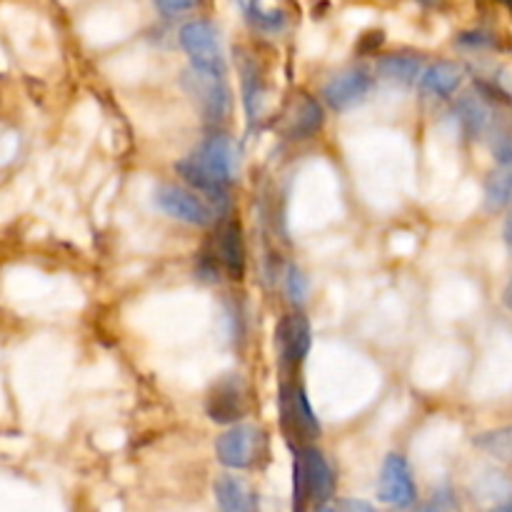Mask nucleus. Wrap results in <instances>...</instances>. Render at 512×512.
Returning <instances> with one entry per match:
<instances>
[{
    "label": "nucleus",
    "instance_id": "12",
    "mask_svg": "<svg viewBox=\"0 0 512 512\" xmlns=\"http://www.w3.org/2000/svg\"><path fill=\"white\" fill-rule=\"evenodd\" d=\"M215 503L220 512H258V498L245 480L223 475L215 480Z\"/></svg>",
    "mask_w": 512,
    "mask_h": 512
},
{
    "label": "nucleus",
    "instance_id": "11",
    "mask_svg": "<svg viewBox=\"0 0 512 512\" xmlns=\"http://www.w3.org/2000/svg\"><path fill=\"white\" fill-rule=\"evenodd\" d=\"M283 418L285 425L303 435L305 440H313L320 433V420L315 418L308 395L300 385H288L283 390Z\"/></svg>",
    "mask_w": 512,
    "mask_h": 512
},
{
    "label": "nucleus",
    "instance_id": "25",
    "mask_svg": "<svg viewBox=\"0 0 512 512\" xmlns=\"http://www.w3.org/2000/svg\"><path fill=\"white\" fill-rule=\"evenodd\" d=\"M418 512H438L435 508H423V510H418Z\"/></svg>",
    "mask_w": 512,
    "mask_h": 512
},
{
    "label": "nucleus",
    "instance_id": "5",
    "mask_svg": "<svg viewBox=\"0 0 512 512\" xmlns=\"http://www.w3.org/2000/svg\"><path fill=\"white\" fill-rule=\"evenodd\" d=\"M155 205L173 220L193 225V228H208L215 220V210L200 195L183 188H175V185H163L155 193Z\"/></svg>",
    "mask_w": 512,
    "mask_h": 512
},
{
    "label": "nucleus",
    "instance_id": "13",
    "mask_svg": "<svg viewBox=\"0 0 512 512\" xmlns=\"http://www.w3.org/2000/svg\"><path fill=\"white\" fill-rule=\"evenodd\" d=\"M485 203L490 210H503L512 203V143H505L498 150V170L488 180Z\"/></svg>",
    "mask_w": 512,
    "mask_h": 512
},
{
    "label": "nucleus",
    "instance_id": "14",
    "mask_svg": "<svg viewBox=\"0 0 512 512\" xmlns=\"http://www.w3.org/2000/svg\"><path fill=\"white\" fill-rule=\"evenodd\" d=\"M463 83V68L455 63H435L420 78V88L435 98H448Z\"/></svg>",
    "mask_w": 512,
    "mask_h": 512
},
{
    "label": "nucleus",
    "instance_id": "16",
    "mask_svg": "<svg viewBox=\"0 0 512 512\" xmlns=\"http://www.w3.org/2000/svg\"><path fill=\"white\" fill-rule=\"evenodd\" d=\"M220 258H223V265L230 270L233 275L243 273V263H245V250H243V240H240V230L235 225H228L220 235Z\"/></svg>",
    "mask_w": 512,
    "mask_h": 512
},
{
    "label": "nucleus",
    "instance_id": "7",
    "mask_svg": "<svg viewBox=\"0 0 512 512\" xmlns=\"http://www.w3.org/2000/svg\"><path fill=\"white\" fill-rule=\"evenodd\" d=\"M248 410V393L240 378H225L210 390L208 415L215 423H235Z\"/></svg>",
    "mask_w": 512,
    "mask_h": 512
},
{
    "label": "nucleus",
    "instance_id": "17",
    "mask_svg": "<svg viewBox=\"0 0 512 512\" xmlns=\"http://www.w3.org/2000/svg\"><path fill=\"white\" fill-rule=\"evenodd\" d=\"M458 115H460V123H463L465 130H470V133H480V130L488 125V108H485L483 103H480L478 98H465L463 103L458 105Z\"/></svg>",
    "mask_w": 512,
    "mask_h": 512
},
{
    "label": "nucleus",
    "instance_id": "2",
    "mask_svg": "<svg viewBox=\"0 0 512 512\" xmlns=\"http://www.w3.org/2000/svg\"><path fill=\"white\" fill-rule=\"evenodd\" d=\"M180 45H183L185 55L193 63L195 73L205 75H225V58L223 45H220V35L215 25L205 23V20H195L180 28Z\"/></svg>",
    "mask_w": 512,
    "mask_h": 512
},
{
    "label": "nucleus",
    "instance_id": "24",
    "mask_svg": "<svg viewBox=\"0 0 512 512\" xmlns=\"http://www.w3.org/2000/svg\"><path fill=\"white\" fill-rule=\"evenodd\" d=\"M500 512H512V500H510V503H508V505H505V508H503V510H500Z\"/></svg>",
    "mask_w": 512,
    "mask_h": 512
},
{
    "label": "nucleus",
    "instance_id": "8",
    "mask_svg": "<svg viewBox=\"0 0 512 512\" xmlns=\"http://www.w3.org/2000/svg\"><path fill=\"white\" fill-rule=\"evenodd\" d=\"M310 323L305 315H285L278 325V348L285 368H298L310 350Z\"/></svg>",
    "mask_w": 512,
    "mask_h": 512
},
{
    "label": "nucleus",
    "instance_id": "20",
    "mask_svg": "<svg viewBox=\"0 0 512 512\" xmlns=\"http://www.w3.org/2000/svg\"><path fill=\"white\" fill-rule=\"evenodd\" d=\"M318 512H378V510H375L370 503H365V500L345 498V500H338V503H333V505H323Z\"/></svg>",
    "mask_w": 512,
    "mask_h": 512
},
{
    "label": "nucleus",
    "instance_id": "10",
    "mask_svg": "<svg viewBox=\"0 0 512 512\" xmlns=\"http://www.w3.org/2000/svg\"><path fill=\"white\" fill-rule=\"evenodd\" d=\"M188 90L200 103V110L208 115V120H223L230 110V93L225 88V80L218 75L195 73L190 75Z\"/></svg>",
    "mask_w": 512,
    "mask_h": 512
},
{
    "label": "nucleus",
    "instance_id": "1",
    "mask_svg": "<svg viewBox=\"0 0 512 512\" xmlns=\"http://www.w3.org/2000/svg\"><path fill=\"white\" fill-rule=\"evenodd\" d=\"M180 178L205 195H223L240 170V148L228 135H210L175 165Z\"/></svg>",
    "mask_w": 512,
    "mask_h": 512
},
{
    "label": "nucleus",
    "instance_id": "4",
    "mask_svg": "<svg viewBox=\"0 0 512 512\" xmlns=\"http://www.w3.org/2000/svg\"><path fill=\"white\" fill-rule=\"evenodd\" d=\"M378 498L380 503L398 510L410 508V505L418 500L413 470H410L408 460H405L403 455L393 453L385 458L383 470H380V480H378Z\"/></svg>",
    "mask_w": 512,
    "mask_h": 512
},
{
    "label": "nucleus",
    "instance_id": "15",
    "mask_svg": "<svg viewBox=\"0 0 512 512\" xmlns=\"http://www.w3.org/2000/svg\"><path fill=\"white\" fill-rule=\"evenodd\" d=\"M380 75L395 83H413V80L423 78V65L418 58H410V55H390L383 63L378 65Z\"/></svg>",
    "mask_w": 512,
    "mask_h": 512
},
{
    "label": "nucleus",
    "instance_id": "21",
    "mask_svg": "<svg viewBox=\"0 0 512 512\" xmlns=\"http://www.w3.org/2000/svg\"><path fill=\"white\" fill-rule=\"evenodd\" d=\"M195 3H198V0H155L160 13L168 15V18H178V15L190 13V10L195 8Z\"/></svg>",
    "mask_w": 512,
    "mask_h": 512
},
{
    "label": "nucleus",
    "instance_id": "18",
    "mask_svg": "<svg viewBox=\"0 0 512 512\" xmlns=\"http://www.w3.org/2000/svg\"><path fill=\"white\" fill-rule=\"evenodd\" d=\"M320 125H323V110H320L315 103H310V100H303V105L298 108V113L293 115L295 138H303V135L315 133Z\"/></svg>",
    "mask_w": 512,
    "mask_h": 512
},
{
    "label": "nucleus",
    "instance_id": "3",
    "mask_svg": "<svg viewBox=\"0 0 512 512\" xmlns=\"http://www.w3.org/2000/svg\"><path fill=\"white\" fill-rule=\"evenodd\" d=\"M265 435L255 425L238 423L225 430L215 443V455L220 463L230 470H248L253 468L263 453Z\"/></svg>",
    "mask_w": 512,
    "mask_h": 512
},
{
    "label": "nucleus",
    "instance_id": "6",
    "mask_svg": "<svg viewBox=\"0 0 512 512\" xmlns=\"http://www.w3.org/2000/svg\"><path fill=\"white\" fill-rule=\"evenodd\" d=\"M295 478H298V493L303 490V495L315 503H328V498L333 495L335 478L333 468L325 460V455L315 448H305L298 455V463H295Z\"/></svg>",
    "mask_w": 512,
    "mask_h": 512
},
{
    "label": "nucleus",
    "instance_id": "23",
    "mask_svg": "<svg viewBox=\"0 0 512 512\" xmlns=\"http://www.w3.org/2000/svg\"><path fill=\"white\" fill-rule=\"evenodd\" d=\"M505 303H508L510 308H512V278H510V285H508V290H505Z\"/></svg>",
    "mask_w": 512,
    "mask_h": 512
},
{
    "label": "nucleus",
    "instance_id": "19",
    "mask_svg": "<svg viewBox=\"0 0 512 512\" xmlns=\"http://www.w3.org/2000/svg\"><path fill=\"white\" fill-rule=\"evenodd\" d=\"M285 288H288L290 298H293L295 303H303L305 295H308V280H305V275L300 273V268H290L288 270V278H285Z\"/></svg>",
    "mask_w": 512,
    "mask_h": 512
},
{
    "label": "nucleus",
    "instance_id": "9",
    "mask_svg": "<svg viewBox=\"0 0 512 512\" xmlns=\"http://www.w3.org/2000/svg\"><path fill=\"white\" fill-rule=\"evenodd\" d=\"M373 88V78L368 70L363 68H350L335 75L328 85H325V100L333 105L335 110H348L358 105L365 95Z\"/></svg>",
    "mask_w": 512,
    "mask_h": 512
},
{
    "label": "nucleus",
    "instance_id": "22",
    "mask_svg": "<svg viewBox=\"0 0 512 512\" xmlns=\"http://www.w3.org/2000/svg\"><path fill=\"white\" fill-rule=\"evenodd\" d=\"M505 243L512 248V213H510V218L505 220Z\"/></svg>",
    "mask_w": 512,
    "mask_h": 512
}]
</instances>
